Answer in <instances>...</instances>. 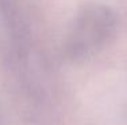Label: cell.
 Segmentation results:
<instances>
[{
    "label": "cell",
    "mask_w": 127,
    "mask_h": 125,
    "mask_svg": "<svg viewBox=\"0 0 127 125\" xmlns=\"http://www.w3.org/2000/svg\"><path fill=\"white\" fill-rule=\"evenodd\" d=\"M115 31V16L108 8L91 5L76 18L69 32L66 50L72 59H87L97 54Z\"/></svg>",
    "instance_id": "1"
}]
</instances>
